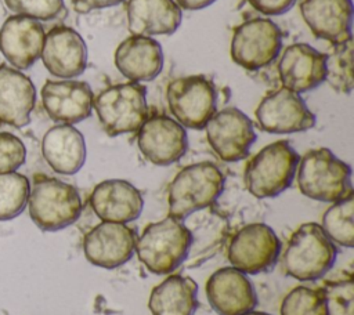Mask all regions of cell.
<instances>
[{"instance_id":"obj_23","label":"cell","mask_w":354,"mask_h":315,"mask_svg":"<svg viewBox=\"0 0 354 315\" xmlns=\"http://www.w3.org/2000/svg\"><path fill=\"white\" fill-rule=\"evenodd\" d=\"M115 65L129 82H151L163 68L162 46L153 37L131 35L118 46Z\"/></svg>"},{"instance_id":"obj_4","label":"cell","mask_w":354,"mask_h":315,"mask_svg":"<svg viewBox=\"0 0 354 315\" xmlns=\"http://www.w3.org/2000/svg\"><path fill=\"white\" fill-rule=\"evenodd\" d=\"M223 171L210 162L192 163L171 180L167 192L169 216L184 220L213 204L224 189Z\"/></svg>"},{"instance_id":"obj_1","label":"cell","mask_w":354,"mask_h":315,"mask_svg":"<svg viewBox=\"0 0 354 315\" xmlns=\"http://www.w3.org/2000/svg\"><path fill=\"white\" fill-rule=\"evenodd\" d=\"M192 243V233L183 220L167 216L151 222L137 238L136 251L141 264L156 275L176 271L187 258Z\"/></svg>"},{"instance_id":"obj_6","label":"cell","mask_w":354,"mask_h":315,"mask_svg":"<svg viewBox=\"0 0 354 315\" xmlns=\"http://www.w3.org/2000/svg\"><path fill=\"white\" fill-rule=\"evenodd\" d=\"M299 160L297 152L285 140L266 145L246 164L248 191L259 199L278 196L290 187Z\"/></svg>"},{"instance_id":"obj_21","label":"cell","mask_w":354,"mask_h":315,"mask_svg":"<svg viewBox=\"0 0 354 315\" xmlns=\"http://www.w3.org/2000/svg\"><path fill=\"white\" fill-rule=\"evenodd\" d=\"M90 206L102 221L127 224L140 217L144 209V198L129 181L113 178L94 187L90 195Z\"/></svg>"},{"instance_id":"obj_15","label":"cell","mask_w":354,"mask_h":315,"mask_svg":"<svg viewBox=\"0 0 354 315\" xmlns=\"http://www.w3.org/2000/svg\"><path fill=\"white\" fill-rule=\"evenodd\" d=\"M40 95L46 113L59 124H75L91 115L94 94L86 82L47 80Z\"/></svg>"},{"instance_id":"obj_5","label":"cell","mask_w":354,"mask_h":315,"mask_svg":"<svg viewBox=\"0 0 354 315\" xmlns=\"http://www.w3.org/2000/svg\"><path fill=\"white\" fill-rule=\"evenodd\" d=\"M337 250L317 222L301 224L282 254L283 271L297 280H317L335 264Z\"/></svg>"},{"instance_id":"obj_18","label":"cell","mask_w":354,"mask_h":315,"mask_svg":"<svg viewBox=\"0 0 354 315\" xmlns=\"http://www.w3.org/2000/svg\"><path fill=\"white\" fill-rule=\"evenodd\" d=\"M206 296L218 315H242L254 309L257 294L246 274L234 267L214 271L206 282Z\"/></svg>"},{"instance_id":"obj_2","label":"cell","mask_w":354,"mask_h":315,"mask_svg":"<svg viewBox=\"0 0 354 315\" xmlns=\"http://www.w3.org/2000/svg\"><path fill=\"white\" fill-rule=\"evenodd\" d=\"M28 209L30 220L39 229L54 232L76 222L83 204L73 185L37 174L30 187Z\"/></svg>"},{"instance_id":"obj_30","label":"cell","mask_w":354,"mask_h":315,"mask_svg":"<svg viewBox=\"0 0 354 315\" xmlns=\"http://www.w3.org/2000/svg\"><path fill=\"white\" fill-rule=\"evenodd\" d=\"M281 315H326L322 289L296 286L283 297Z\"/></svg>"},{"instance_id":"obj_32","label":"cell","mask_w":354,"mask_h":315,"mask_svg":"<svg viewBox=\"0 0 354 315\" xmlns=\"http://www.w3.org/2000/svg\"><path fill=\"white\" fill-rule=\"evenodd\" d=\"M14 15L28 17L36 21H55L66 14L64 0H4Z\"/></svg>"},{"instance_id":"obj_28","label":"cell","mask_w":354,"mask_h":315,"mask_svg":"<svg viewBox=\"0 0 354 315\" xmlns=\"http://www.w3.org/2000/svg\"><path fill=\"white\" fill-rule=\"evenodd\" d=\"M30 181L26 175L12 171L0 174V221L18 217L28 206Z\"/></svg>"},{"instance_id":"obj_11","label":"cell","mask_w":354,"mask_h":315,"mask_svg":"<svg viewBox=\"0 0 354 315\" xmlns=\"http://www.w3.org/2000/svg\"><path fill=\"white\" fill-rule=\"evenodd\" d=\"M203 128L210 148L224 162L242 160L256 141L252 120L232 106L216 111Z\"/></svg>"},{"instance_id":"obj_16","label":"cell","mask_w":354,"mask_h":315,"mask_svg":"<svg viewBox=\"0 0 354 315\" xmlns=\"http://www.w3.org/2000/svg\"><path fill=\"white\" fill-rule=\"evenodd\" d=\"M40 58L53 76L64 80L73 79L87 66V47L75 29L55 26L46 33Z\"/></svg>"},{"instance_id":"obj_8","label":"cell","mask_w":354,"mask_h":315,"mask_svg":"<svg viewBox=\"0 0 354 315\" xmlns=\"http://www.w3.org/2000/svg\"><path fill=\"white\" fill-rule=\"evenodd\" d=\"M166 99L170 113L184 128L199 130L216 112L217 91L202 75L177 77L167 86Z\"/></svg>"},{"instance_id":"obj_27","label":"cell","mask_w":354,"mask_h":315,"mask_svg":"<svg viewBox=\"0 0 354 315\" xmlns=\"http://www.w3.org/2000/svg\"><path fill=\"white\" fill-rule=\"evenodd\" d=\"M354 193L333 202L322 216V231L335 243L353 247L354 240Z\"/></svg>"},{"instance_id":"obj_17","label":"cell","mask_w":354,"mask_h":315,"mask_svg":"<svg viewBox=\"0 0 354 315\" xmlns=\"http://www.w3.org/2000/svg\"><path fill=\"white\" fill-rule=\"evenodd\" d=\"M44 37L46 32L39 21L11 15L0 28V51L10 66L24 70L40 58Z\"/></svg>"},{"instance_id":"obj_22","label":"cell","mask_w":354,"mask_h":315,"mask_svg":"<svg viewBox=\"0 0 354 315\" xmlns=\"http://www.w3.org/2000/svg\"><path fill=\"white\" fill-rule=\"evenodd\" d=\"M36 104V88L21 70L0 65V124L21 128L30 122Z\"/></svg>"},{"instance_id":"obj_25","label":"cell","mask_w":354,"mask_h":315,"mask_svg":"<svg viewBox=\"0 0 354 315\" xmlns=\"http://www.w3.org/2000/svg\"><path fill=\"white\" fill-rule=\"evenodd\" d=\"M181 18V8L174 0H129L127 3V26L136 36L173 35Z\"/></svg>"},{"instance_id":"obj_14","label":"cell","mask_w":354,"mask_h":315,"mask_svg":"<svg viewBox=\"0 0 354 315\" xmlns=\"http://www.w3.org/2000/svg\"><path fill=\"white\" fill-rule=\"evenodd\" d=\"M137 233L122 222L102 221L94 225L83 239V251L95 267L113 269L126 264L136 251Z\"/></svg>"},{"instance_id":"obj_36","label":"cell","mask_w":354,"mask_h":315,"mask_svg":"<svg viewBox=\"0 0 354 315\" xmlns=\"http://www.w3.org/2000/svg\"><path fill=\"white\" fill-rule=\"evenodd\" d=\"M180 8L189 10V11H196L202 10L210 4H213L216 0H174Z\"/></svg>"},{"instance_id":"obj_19","label":"cell","mask_w":354,"mask_h":315,"mask_svg":"<svg viewBox=\"0 0 354 315\" xmlns=\"http://www.w3.org/2000/svg\"><path fill=\"white\" fill-rule=\"evenodd\" d=\"M325 70L326 54L306 43L288 46L278 64L282 87L296 94L318 87L325 80Z\"/></svg>"},{"instance_id":"obj_3","label":"cell","mask_w":354,"mask_h":315,"mask_svg":"<svg viewBox=\"0 0 354 315\" xmlns=\"http://www.w3.org/2000/svg\"><path fill=\"white\" fill-rule=\"evenodd\" d=\"M296 173L300 192L310 199L333 203L353 192L351 167L328 148L306 152Z\"/></svg>"},{"instance_id":"obj_29","label":"cell","mask_w":354,"mask_h":315,"mask_svg":"<svg viewBox=\"0 0 354 315\" xmlns=\"http://www.w3.org/2000/svg\"><path fill=\"white\" fill-rule=\"evenodd\" d=\"M333 90L348 94L353 90V40L336 44L326 54L325 80Z\"/></svg>"},{"instance_id":"obj_7","label":"cell","mask_w":354,"mask_h":315,"mask_svg":"<svg viewBox=\"0 0 354 315\" xmlns=\"http://www.w3.org/2000/svg\"><path fill=\"white\" fill-rule=\"evenodd\" d=\"M93 108L108 135L134 133L148 117L147 88L134 82L109 86L94 97Z\"/></svg>"},{"instance_id":"obj_12","label":"cell","mask_w":354,"mask_h":315,"mask_svg":"<svg viewBox=\"0 0 354 315\" xmlns=\"http://www.w3.org/2000/svg\"><path fill=\"white\" fill-rule=\"evenodd\" d=\"M256 120L263 131L290 134L314 127L315 115L299 94L281 87L260 101L256 108Z\"/></svg>"},{"instance_id":"obj_35","label":"cell","mask_w":354,"mask_h":315,"mask_svg":"<svg viewBox=\"0 0 354 315\" xmlns=\"http://www.w3.org/2000/svg\"><path fill=\"white\" fill-rule=\"evenodd\" d=\"M122 1L124 0H72V4L76 12L86 14L93 10H101V8L118 6Z\"/></svg>"},{"instance_id":"obj_34","label":"cell","mask_w":354,"mask_h":315,"mask_svg":"<svg viewBox=\"0 0 354 315\" xmlns=\"http://www.w3.org/2000/svg\"><path fill=\"white\" fill-rule=\"evenodd\" d=\"M250 6L264 15H281L290 10L296 0H248Z\"/></svg>"},{"instance_id":"obj_20","label":"cell","mask_w":354,"mask_h":315,"mask_svg":"<svg viewBox=\"0 0 354 315\" xmlns=\"http://www.w3.org/2000/svg\"><path fill=\"white\" fill-rule=\"evenodd\" d=\"M300 12L315 37L333 46L353 40L351 0H303Z\"/></svg>"},{"instance_id":"obj_37","label":"cell","mask_w":354,"mask_h":315,"mask_svg":"<svg viewBox=\"0 0 354 315\" xmlns=\"http://www.w3.org/2000/svg\"><path fill=\"white\" fill-rule=\"evenodd\" d=\"M242 315H271V314H267V312H261V311H254V309H252V311L245 312V314H242Z\"/></svg>"},{"instance_id":"obj_26","label":"cell","mask_w":354,"mask_h":315,"mask_svg":"<svg viewBox=\"0 0 354 315\" xmlns=\"http://www.w3.org/2000/svg\"><path fill=\"white\" fill-rule=\"evenodd\" d=\"M198 305L196 282L178 274H173L156 285L148 301L152 315H194Z\"/></svg>"},{"instance_id":"obj_24","label":"cell","mask_w":354,"mask_h":315,"mask_svg":"<svg viewBox=\"0 0 354 315\" xmlns=\"http://www.w3.org/2000/svg\"><path fill=\"white\" fill-rule=\"evenodd\" d=\"M86 152L84 137L73 124H55L43 135V158L58 174L77 173L86 162Z\"/></svg>"},{"instance_id":"obj_13","label":"cell","mask_w":354,"mask_h":315,"mask_svg":"<svg viewBox=\"0 0 354 315\" xmlns=\"http://www.w3.org/2000/svg\"><path fill=\"white\" fill-rule=\"evenodd\" d=\"M137 145L142 156L156 166H169L180 160L188 149L185 128L166 115H155L137 130Z\"/></svg>"},{"instance_id":"obj_10","label":"cell","mask_w":354,"mask_h":315,"mask_svg":"<svg viewBox=\"0 0 354 315\" xmlns=\"http://www.w3.org/2000/svg\"><path fill=\"white\" fill-rule=\"evenodd\" d=\"M281 48L279 26L268 18H253L235 28L230 54L236 65L256 70L270 65Z\"/></svg>"},{"instance_id":"obj_31","label":"cell","mask_w":354,"mask_h":315,"mask_svg":"<svg viewBox=\"0 0 354 315\" xmlns=\"http://www.w3.org/2000/svg\"><path fill=\"white\" fill-rule=\"evenodd\" d=\"M326 304V315L354 314V285L353 278L326 280L321 287Z\"/></svg>"},{"instance_id":"obj_9","label":"cell","mask_w":354,"mask_h":315,"mask_svg":"<svg viewBox=\"0 0 354 315\" xmlns=\"http://www.w3.org/2000/svg\"><path fill=\"white\" fill-rule=\"evenodd\" d=\"M281 253V240L274 229L263 222L242 227L231 239L228 260L231 267L249 275L268 272Z\"/></svg>"},{"instance_id":"obj_33","label":"cell","mask_w":354,"mask_h":315,"mask_svg":"<svg viewBox=\"0 0 354 315\" xmlns=\"http://www.w3.org/2000/svg\"><path fill=\"white\" fill-rule=\"evenodd\" d=\"M26 159V148L19 137L0 131V174L17 171Z\"/></svg>"}]
</instances>
